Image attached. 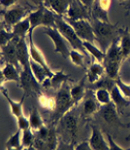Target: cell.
Listing matches in <instances>:
<instances>
[{
  "label": "cell",
  "instance_id": "obj_6",
  "mask_svg": "<svg viewBox=\"0 0 130 150\" xmlns=\"http://www.w3.org/2000/svg\"><path fill=\"white\" fill-rule=\"evenodd\" d=\"M26 15H27V11L25 8L17 6V7H12L5 10L4 13H2V17L4 20V25L12 28L15 25L27 17Z\"/></svg>",
  "mask_w": 130,
  "mask_h": 150
},
{
  "label": "cell",
  "instance_id": "obj_5",
  "mask_svg": "<svg viewBox=\"0 0 130 150\" xmlns=\"http://www.w3.org/2000/svg\"><path fill=\"white\" fill-rule=\"evenodd\" d=\"M68 21H80V20H88L90 21L91 13L84 4H82L79 0H73L69 8L63 17Z\"/></svg>",
  "mask_w": 130,
  "mask_h": 150
},
{
  "label": "cell",
  "instance_id": "obj_21",
  "mask_svg": "<svg viewBox=\"0 0 130 150\" xmlns=\"http://www.w3.org/2000/svg\"><path fill=\"white\" fill-rule=\"evenodd\" d=\"M70 94H71V98H72V100L75 104H78L80 101L84 98L85 95V87L84 79L82 81H80L78 84L74 85L73 87H71Z\"/></svg>",
  "mask_w": 130,
  "mask_h": 150
},
{
  "label": "cell",
  "instance_id": "obj_12",
  "mask_svg": "<svg viewBox=\"0 0 130 150\" xmlns=\"http://www.w3.org/2000/svg\"><path fill=\"white\" fill-rule=\"evenodd\" d=\"M92 129V133H91V137L88 142H89L90 146L93 150H110V145L109 142L107 143L103 137L102 133L100 130L95 126L91 127Z\"/></svg>",
  "mask_w": 130,
  "mask_h": 150
},
{
  "label": "cell",
  "instance_id": "obj_42",
  "mask_svg": "<svg viewBox=\"0 0 130 150\" xmlns=\"http://www.w3.org/2000/svg\"><path fill=\"white\" fill-rule=\"evenodd\" d=\"M55 150H75V148L71 144H67V143L64 142H58V145L55 148Z\"/></svg>",
  "mask_w": 130,
  "mask_h": 150
},
{
  "label": "cell",
  "instance_id": "obj_14",
  "mask_svg": "<svg viewBox=\"0 0 130 150\" xmlns=\"http://www.w3.org/2000/svg\"><path fill=\"white\" fill-rule=\"evenodd\" d=\"M93 30L95 33L96 38L104 39V38H109L113 35L114 32V26L111 23H103L100 21H95L93 20L92 23Z\"/></svg>",
  "mask_w": 130,
  "mask_h": 150
},
{
  "label": "cell",
  "instance_id": "obj_23",
  "mask_svg": "<svg viewBox=\"0 0 130 150\" xmlns=\"http://www.w3.org/2000/svg\"><path fill=\"white\" fill-rule=\"evenodd\" d=\"M84 46H85V51H87V53L90 54V55L96 59V62H104L105 57H106V53L103 52L101 49H99L96 45H94V43L84 41Z\"/></svg>",
  "mask_w": 130,
  "mask_h": 150
},
{
  "label": "cell",
  "instance_id": "obj_39",
  "mask_svg": "<svg viewBox=\"0 0 130 150\" xmlns=\"http://www.w3.org/2000/svg\"><path fill=\"white\" fill-rule=\"evenodd\" d=\"M108 137V142H109V145H110V150H124L120 147V145H117L116 142L113 139V137H112L110 134H107Z\"/></svg>",
  "mask_w": 130,
  "mask_h": 150
},
{
  "label": "cell",
  "instance_id": "obj_34",
  "mask_svg": "<svg viewBox=\"0 0 130 150\" xmlns=\"http://www.w3.org/2000/svg\"><path fill=\"white\" fill-rule=\"evenodd\" d=\"M14 38L15 36L12 30L9 31L8 29L6 28V26L2 25L1 29H0V44H1V47L5 46V45H7L8 43H10Z\"/></svg>",
  "mask_w": 130,
  "mask_h": 150
},
{
  "label": "cell",
  "instance_id": "obj_22",
  "mask_svg": "<svg viewBox=\"0 0 130 150\" xmlns=\"http://www.w3.org/2000/svg\"><path fill=\"white\" fill-rule=\"evenodd\" d=\"M43 15H44V6L38 7L37 10L31 12V13H29L27 15L31 26L30 30L33 31L38 26L43 25Z\"/></svg>",
  "mask_w": 130,
  "mask_h": 150
},
{
  "label": "cell",
  "instance_id": "obj_3",
  "mask_svg": "<svg viewBox=\"0 0 130 150\" xmlns=\"http://www.w3.org/2000/svg\"><path fill=\"white\" fill-rule=\"evenodd\" d=\"M43 33L46 34L47 36H49L52 40V42H54L55 53L60 54L65 59L69 58L70 51H71L69 49L70 45H68L69 43L62 36V34L58 31V29L57 28H44Z\"/></svg>",
  "mask_w": 130,
  "mask_h": 150
},
{
  "label": "cell",
  "instance_id": "obj_30",
  "mask_svg": "<svg viewBox=\"0 0 130 150\" xmlns=\"http://www.w3.org/2000/svg\"><path fill=\"white\" fill-rule=\"evenodd\" d=\"M29 122H30V129L34 132L38 131L42 126H44L43 120L36 108L32 110L30 115H29Z\"/></svg>",
  "mask_w": 130,
  "mask_h": 150
},
{
  "label": "cell",
  "instance_id": "obj_16",
  "mask_svg": "<svg viewBox=\"0 0 130 150\" xmlns=\"http://www.w3.org/2000/svg\"><path fill=\"white\" fill-rule=\"evenodd\" d=\"M61 120L63 122V127L68 132V134L72 137H76L77 132H78V121H77L76 116L68 112L61 118Z\"/></svg>",
  "mask_w": 130,
  "mask_h": 150
},
{
  "label": "cell",
  "instance_id": "obj_43",
  "mask_svg": "<svg viewBox=\"0 0 130 150\" xmlns=\"http://www.w3.org/2000/svg\"><path fill=\"white\" fill-rule=\"evenodd\" d=\"M97 2H98V4L101 6L103 9H105V10H109V8H110V5H111V0H96Z\"/></svg>",
  "mask_w": 130,
  "mask_h": 150
},
{
  "label": "cell",
  "instance_id": "obj_33",
  "mask_svg": "<svg viewBox=\"0 0 130 150\" xmlns=\"http://www.w3.org/2000/svg\"><path fill=\"white\" fill-rule=\"evenodd\" d=\"M120 51H122L123 59L127 58L130 55V35L123 34L122 37L119 38Z\"/></svg>",
  "mask_w": 130,
  "mask_h": 150
},
{
  "label": "cell",
  "instance_id": "obj_17",
  "mask_svg": "<svg viewBox=\"0 0 130 150\" xmlns=\"http://www.w3.org/2000/svg\"><path fill=\"white\" fill-rule=\"evenodd\" d=\"M105 73V67L101 64V62H94L91 64L87 70V78L88 81L92 84L98 82L100 77Z\"/></svg>",
  "mask_w": 130,
  "mask_h": 150
},
{
  "label": "cell",
  "instance_id": "obj_37",
  "mask_svg": "<svg viewBox=\"0 0 130 150\" xmlns=\"http://www.w3.org/2000/svg\"><path fill=\"white\" fill-rule=\"evenodd\" d=\"M39 100H40V103L42 106L46 107V108H49V109H55V100L47 98L45 96H41Z\"/></svg>",
  "mask_w": 130,
  "mask_h": 150
},
{
  "label": "cell",
  "instance_id": "obj_48",
  "mask_svg": "<svg viewBox=\"0 0 130 150\" xmlns=\"http://www.w3.org/2000/svg\"><path fill=\"white\" fill-rule=\"evenodd\" d=\"M126 139H127V140H130V134L127 136V137H126Z\"/></svg>",
  "mask_w": 130,
  "mask_h": 150
},
{
  "label": "cell",
  "instance_id": "obj_46",
  "mask_svg": "<svg viewBox=\"0 0 130 150\" xmlns=\"http://www.w3.org/2000/svg\"><path fill=\"white\" fill-rule=\"evenodd\" d=\"M124 7L126 10H130V0H126V1H124Z\"/></svg>",
  "mask_w": 130,
  "mask_h": 150
},
{
  "label": "cell",
  "instance_id": "obj_41",
  "mask_svg": "<svg viewBox=\"0 0 130 150\" xmlns=\"http://www.w3.org/2000/svg\"><path fill=\"white\" fill-rule=\"evenodd\" d=\"M75 150H93L88 142H82L75 147Z\"/></svg>",
  "mask_w": 130,
  "mask_h": 150
},
{
  "label": "cell",
  "instance_id": "obj_38",
  "mask_svg": "<svg viewBox=\"0 0 130 150\" xmlns=\"http://www.w3.org/2000/svg\"><path fill=\"white\" fill-rule=\"evenodd\" d=\"M17 120V126H19L20 130H26V129L30 128V122H29V118H27L24 114H22V116H20Z\"/></svg>",
  "mask_w": 130,
  "mask_h": 150
},
{
  "label": "cell",
  "instance_id": "obj_40",
  "mask_svg": "<svg viewBox=\"0 0 130 150\" xmlns=\"http://www.w3.org/2000/svg\"><path fill=\"white\" fill-rule=\"evenodd\" d=\"M17 1V0H0V3H1L2 7H4L5 10H7V9L14 7V5L16 4Z\"/></svg>",
  "mask_w": 130,
  "mask_h": 150
},
{
  "label": "cell",
  "instance_id": "obj_20",
  "mask_svg": "<svg viewBox=\"0 0 130 150\" xmlns=\"http://www.w3.org/2000/svg\"><path fill=\"white\" fill-rule=\"evenodd\" d=\"M90 13H91V17H92L93 20L100 21V22H103V23H111L110 19H109L108 11L105 10V9H103L101 6L98 4L97 1H95V3L93 4Z\"/></svg>",
  "mask_w": 130,
  "mask_h": 150
},
{
  "label": "cell",
  "instance_id": "obj_27",
  "mask_svg": "<svg viewBox=\"0 0 130 150\" xmlns=\"http://www.w3.org/2000/svg\"><path fill=\"white\" fill-rule=\"evenodd\" d=\"M57 14L48 7L44 6V15H43V28H57L55 25Z\"/></svg>",
  "mask_w": 130,
  "mask_h": 150
},
{
  "label": "cell",
  "instance_id": "obj_15",
  "mask_svg": "<svg viewBox=\"0 0 130 150\" xmlns=\"http://www.w3.org/2000/svg\"><path fill=\"white\" fill-rule=\"evenodd\" d=\"M31 29L30 22H29L28 16L24 18L22 21H20V23H17V25H15L12 28V32H13L14 36L17 38H26L28 36V33Z\"/></svg>",
  "mask_w": 130,
  "mask_h": 150
},
{
  "label": "cell",
  "instance_id": "obj_24",
  "mask_svg": "<svg viewBox=\"0 0 130 150\" xmlns=\"http://www.w3.org/2000/svg\"><path fill=\"white\" fill-rule=\"evenodd\" d=\"M72 1L73 0H52L50 9L54 11L57 15L64 17Z\"/></svg>",
  "mask_w": 130,
  "mask_h": 150
},
{
  "label": "cell",
  "instance_id": "obj_26",
  "mask_svg": "<svg viewBox=\"0 0 130 150\" xmlns=\"http://www.w3.org/2000/svg\"><path fill=\"white\" fill-rule=\"evenodd\" d=\"M84 113L85 115H91L100 110V103L95 97H89L84 101Z\"/></svg>",
  "mask_w": 130,
  "mask_h": 150
},
{
  "label": "cell",
  "instance_id": "obj_45",
  "mask_svg": "<svg viewBox=\"0 0 130 150\" xmlns=\"http://www.w3.org/2000/svg\"><path fill=\"white\" fill-rule=\"evenodd\" d=\"M31 3H33L34 5L38 6V7H41V6H44V1L45 0H28Z\"/></svg>",
  "mask_w": 130,
  "mask_h": 150
},
{
  "label": "cell",
  "instance_id": "obj_4",
  "mask_svg": "<svg viewBox=\"0 0 130 150\" xmlns=\"http://www.w3.org/2000/svg\"><path fill=\"white\" fill-rule=\"evenodd\" d=\"M66 20V19H65ZM71 25L73 26L74 30L76 31L77 35L82 39V41H87L94 43L96 40L95 33L93 30V26L88 20H80V21H68Z\"/></svg>",
  "mask_w": 130,
  "mask_h": 150
},
{
  "label": "cell",
  "instance_id": "obj_31",
  "mask_svg": "<svg viewBox=\"0 0 130 150\" xmlns=\"http://www.w3.org/2000/svg\"><path fill=\"white\" fill-rule=\"evenodd\" d=\"M35 142V133L30 128L22 131V143L24 148H29L34 145Z\"/></svg>",
  "mask_w": 130,
  "mask_h": 150
},
{
  "label": "cell",
  "instance_id": "obj_50",
  "mask_svg": "<svg viewBox=\"0 0 130 150\" xmlns=\"http://www.w3.org/2000/svg\"><path fill=\"white\" fill-rule=\"evenodd\" d=\"M129 150H130V149H129Z\"/></svg>",
  "mask_w": 130,
  "mask_h": 150
},
{
  "label": "cell",
  "instance_id": "obj_2",
  "mask_svg": "<svg viewBox=\"0 0 130 150\" xmlns=\"http://www.w3.org/2000/svg\"><path fill=\"white\" fill-rule=\"evenodd\" d=\"M55 100V107L54 118L55 121L61 120V118H62L65 114L69 112L70 109L75 105L72 98H71L70 89H68L65 86H62L59 89Z\"/></svg>",
  "mask_w": 130,
  "mask_h": 150
},
{
  "label": "cell",
  "instance_id": "obj_35",
  "mask_svg": "<svg viewBox=\"0 0 130 150\" xmlns=\"http://www.w3.org/2000/svg\"><path fill=\"white\" fill-rule=\"evenodd\" d=\"M69 58L71 59V62L75 65H77V67H84V59H85L84 54L81 53L80 51L72 49L70 51Z\"/></svg>",
  "mask_w": 130,
  "mask_h": 150
},
{
  "label": "cell",
  "instance_id": "obj_47",
  "mask_svg": "<svg viewBox=\"0 0 130 150\" xmlns=\"http://www.w3.org/2000/svg\"><path fill=\"white\" fill-rule=\"evenodd\" d=\"M24 147H7V150H23Z\"/></svg>",
  "mask_w": 130,
  "mask_h": 150
},
{
  "label": "cell",
  "instance_id": "obj_32",
  "mask_svg": "<svg viewBox=\"0 0 130 150\" xmlns=\"http://www.w3.org/2000/svg\"><path fill=\"white\" fill-rule=\"evenodd\" d=\"M22 130H17L13 136L9 137V139L6 142V148L7 147H23L22 143Z\"/></svg>",
  "mask_w": 130,
  "mask_h": 150
},
{
  "label": "cell",
  "instance_id": "obj_10",
  "mask_svg": "<svg viewBox=\"0 0 130 150\" xmlns=\"http://www.w3.org/2000/svg\"><path fill=\"white\" fill-rule=\"evenodd\" d=\"M100 115L103 119L105 120L108 124L111 125H120L122 124L120 122L119 119V111H117V108L113 101L109 104H106V105H103L99 110Z\"/></svg>",
  "mask_w": 130,
  "mask_h": 150
},
{
  "label": "cell",
  "instance_id": "obj_29",
  "mask_svg": "<svg viewBox=\"0 0 130 150\" xmlns=\"http://www.w3.org/2000/svg\"><path fill=\"white\" fill-rule=\"evenodd\" d=\"M69 80L68 75H66L62 70L59 71H55L54 73V76L51 78V84L52 87L55 89H57L61 87V85H63L64 83H66Z\"/></svg>",
  "mask_w": 130,
  "mask_h": 150
},
{
  "label": "cell",
  "instance_id": "obj_8",
  "mask_svg": "<svg viewBox=\"0 0 130 150\" xmlns=\"http://www.w3.org/2000/svg\"><path fill=\"white\" fill-rule=\"evenodd\" d=\"M16 38L17 42V55L22 69H30V55H29V45L26 38Z\"/></svg>",
  "mask_w": 130,
  "mask_h": 150
},
{
  "label": "cell",
  "instance_id": "obj_28",
  "mask_svg": "<svg viewBox=\"0 0 130 150\" xmlns=\"http://www.w3.org/2000/svg\"><path fill=\"white\" fill-rule=\"evenodd\" d=\"M95 98L97 101L102 104V105H106L112 103V95L111 92L108 89L105 88H99L96 90L95 92Z\"/></svg>",
  "mask_w": 130,
  "mask_h": 150
},
{
  "label": "cell",
  "instance_id": "obj_1",
  "mask_svg": "<svg viewBox=\"0 0 130 150\" xmlns=\"http://www.w3.org/2000/svg\"><path fill=\"white\" fill-rule=\"evenodd\" d=\"M55 25L58 31L62 34V36L66 39L69 45L72 47V49L80 51L82 54H85L87 51L85 49L84 41L77 35L76 31L74 30L73 26L64 19L63 17L57 15V19H55Z\"/></svg>",
  "mask_w": 130,
  "mask_h": 150
},
{
  "label": "cell",
  "instance_id": "obj_18",
  "mask_svg": "<svg viewBox=\"0 0 130 150\" xmlns=\"http://www.w3.org/2000/svg\"><path fill=\"white\" fill-rule=\"evenodd\" d=\"M1 93H2V95L5 97L6 100H7L9 105H10V107H11L12 113L14 114V116L16 117L17 119L19 118L20 116H22L23 114L22 103H23V98H24V96H23V98L20 100V101H15V100H12L10 97H9L7 91H6L5 89H3V87H1Z\"/></svg>",
  "mask_w": 130,
  "mask_h": 150
},
{
  "label": "cell",
  "instance_id": "obj_19",
  "mask_svg": "<svg viewBox=\"0 0 130 150\" xmlns=\"http://www.w3.org/2000/svg\"><path fill=\"white\" fill-rule=\"evenodd\" d=\"M110 91L112 95V101L116 104L117 108H120V107H127L130 104V100L120 93L116 84L113 86V88Z\"/></svg>",
  "mask_w": 130,
  "mask_h": 150
},
{
  "label": "cell",
  "instance_id": "obj_36",
  "mask_svg": "<svg viewBox=\"0 0 130 150\" xmlns=\"http://www.w3.org/2000/svg\"><path fill=\"white\" fill-rule=\"evenodd\" d=\"M116 85L117 86V88H119L120 93H122L126 98L129 100L130 98V85L125 84L120 77L116 80Z\"/></svg>",
  "mask_w": 130,
  "mask_h": 150
},
{
  "label": "cell",
  "instance_id": "obj_11",
  "mask_svg": "<svg viewBox=\"0 0 130 150\" xmlns=\"http://www.w3.org/2000/svg\"><path fill=\"white\" fill-rule=\"evenodd\" d=\"M1 56L5 59V62H9V64H14L15 67L20 68V64L19 62V59H17V55L16 38H14L7 45L1 47Z\"/></svg>",
  "mask_w": 130,
  "mask_h": 150
},
{
  "label": "cell",
  "instance_id": "obj_7",
  "mask_svg": "<svg viewBox=\"0 0 130 150\" xmlns=\"http://www.w3.org/2000/svg\"><path fill=\"white\" fill-rule=\"evenodd\" d=\"M28 45H29V55H30V59L34 61L37 64H41L42 67L47 70V72L49 74V77L52 78L54 76V71L51 69V67H49L48 64H47L45 58H44L43 54L41 53V51L38 49L37 46L35 45L34 41H33V31L30 30L28 33Z\"/></svg>",
  "mask_w": 130,
  "mask_h": 150
},
{
  "label": "cell",
  "instance_id": "obj_44",
  "mask_svg": "<svg viewBox=\"0 0 130 150\" xmlns=\"http://www.w3.org/2000/svg\"><path fill=\"white\" fill-rule=\"evenodd\" d=\"M79 1L91 11V8H92V6H93L94 3H95L96 0H79Z\"/></svg>",
  "mask_w": 130,
  "mask_h": 150
},
{
  "label": "cell",
  "instance_id": "obj_25",
  "mask_svg": "<svg viewBox=\"0 0 130 150\" xmlns=\"http://www.w3.org/2000/svg\"><path fill=\"white\" fill-rule=\"evenodd\" d=\"M30 69L32 74L34 75V77L36 78V80L40 84H42L47 78L49 77V74L47 72V70L44 68L42 65L35 62L34 61L30 59Z\"/></svg>",
  "mask_w": 130,
  "mask_h": 150
},
{
  "label": "cell",
  "instance_id": "obj_9",
  "mask_svg": "<svg viewBox=\"0 0 130 150\" xmlns=\"http://www.w3.org/2000/svg\"><path fill=\"white\" fill-rule=\"evenodd\" d=\"M20 86L25 92L39 91L40 83L36 80L34 75L32 74L31 70L22 69L20 70Z\"/></svg>",
  "mask_w": 130,
  "mask_h": 150
},
{
  "label": "cell",
  "instance_id": "obj_13",
  "mask_svg": "<svg viewBox=\"0 0 130 150\" xmlns=\"http://www.w3.org/2000/svg\"><path fill=\"white\" fill-rule=\"evenodd\" d=\"M1 83L7 82V81H14L19 83L20 82V72L19 68L15 67L14 64L5 62L4 67L1 68Z\"/></svg>",
  "mask_w": 130,
  "mask_h": 150
},
{
  "label": "cell",
  "instance_id": "obj_49",
  "mask_svg": "<svg viewBox=\"0 0 130 150\" xmlns=\"http://www.w3.org/2000/svg\"><path fill=\"white\" fill-rule=\"evenodd\" d=\"M119 1H120V2H123V1H126V0H119Z\"/></svg>",
  "mask_w": 130,
  "mask_h": 150
}]
</instances>
